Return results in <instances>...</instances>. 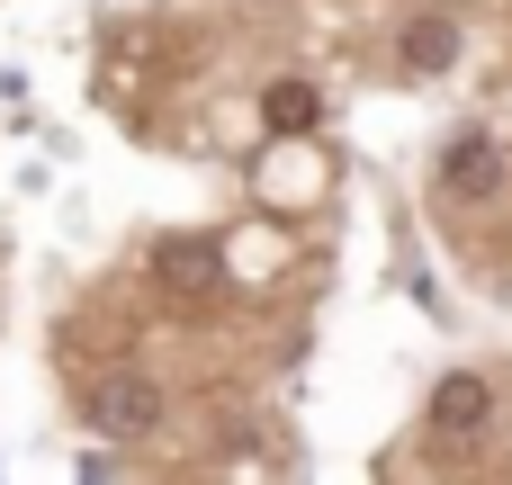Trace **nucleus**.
I'll list each match as a JSON object with an SVG mask.
<instances>
[{
  "label": "nucleus",
  "mask_w": 512,
  "mask_h": 485,
  "mask_svg": "<svg viewBox=\"0 0 512 485\" xmlns=\"http://www.w3.org/2000/svg\"><path fill=\"white\" fill-rule=\"evenodd\" d=\"M81 414H90V432H108V441H144V432L162 423V387L135 378V369H117V378H99V387L81 396Z\"/></svg>",
  "instance_id": "f257e3e1"
},
{
  "label": "nucleus",
  "mask_w": 512,
  "mask_h": 485,
  "mask_svg": "<svg viewBox=\"0 0 512 485\" xmlns=\"http://www.w3.org/2000/svg\"><path fill=\"white\" fill-rule=\"evenodd\" d=\"M441 189H450V198H495V189H504V144H495L486 126L450 135V153H441Z\"/></svg>",
  "instance_id": "7ed1b4c3"
},
{
  "label": "nucleus",
  "mask_w": 512,
  "mask_h": 485,
  "mask_svg": "<svg viewBox=\"0 0 512 485\" xmlns=\"http://www.w3.org/2000/svg\"><path fill=\"white\" fill-rule=\"evenodd\" d=\"M261 117H270V135H306V126L324 117V90H315V81H270V90H261Z\"/></svg>",
  "instance_id": "39448f33"
},
{
  "label": "nucleus",
  "mask_w": 512,
  "mask_h": 485,
  "mask_svg": "<svg viewBox=\"0 0 512 485\" xmlns=\"http://www.w3.org/2000/svg\"><path fill=\"white\" fill-rule=\"evenodd\" d=\"M396 54H405V72H450V63H459V27H450V18H414Z\"/></svg>",
  "instance_id": "423d86ee"
},
{
  "label": "nucleus",
  "mask_w": 512,
  "mask_h": 485,
  "mask_svg": "<svg viewBox=\"0 0 512 485\" xmlns=\"http://www.w3.org/2000/svg\"><path fill=\"white\" fill-rule=\"evenodd\" d=\"M153 279H162L180 306H198V297L225 288V252H216L207 234H171V243H153Z\"/></svg>",
  "instance_id": "f03ea898"
},
{
  "label": "nucleus",
  "mask_w": 512,
  "mask_h": 485,
  "mask_svg": "<svg viewBox=\"0 0 512 485\" xmlns=\"http://www.w3.org/2000/svg\"><path fill=\"white\" fill-rule=\"evenodd\" d=\"M486 423H495V387L468 378V369H450V378L432 387V432H441V441H477Z\"/></svg>",
  "instance_id": "20e7f679"
}]
</instances>
